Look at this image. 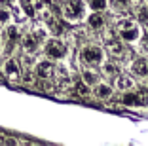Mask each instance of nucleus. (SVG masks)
Segmentation results:
<instances>
[{"mask_svg":"<svg viewBox=\"0 0 148 146\" xmlns=\"http://www.w3.org/2000/svg\"><path fill=\"white\" fill-rule=\"evenodd\" d=\"M106 55H105V49L97 44H87L80 49V61H82L84 66L87 69H97L101 64L105 63Z\"/></svg>","mask_w":148,"mask_h":146,"instance_id":"obj_1","label":"nucleus"},{"mask_svg":"<svg viewBox=\"0 0 148 146\" xmlns=\"http://www.w3.org/2000/svg\"><path fill=\"white\" fill-rule=\"evenodd\" d=\"M116 32H118V36H120L123 42L133 44V42H137V40H139V36H140V32H143V30H140L137 19L122 17V19H118V23H116Z\"/></svg>","mask_w":148,"mask_h":146,"instance_id":"obj_2","label":"nucleus"},{"mask_svg":"<svg viewBox=\"0 0 148 146\" xmlns=\"http://www.w3.org/2000/svg\"><path fill=\"white\" fill-rule=\"evenodd\" d=\"M61 13L65 17V21L80 23L84 19V13H86V4H84V0H65Z\"/></svg>","mask_w":148,"mask_h":146,"instance_id":"obj_3","label":"nucleus"},{"mask_svg":"<svg viewBox=\"0 0 148 146\" xmlns=\"http://www.w3.org/2000/svg\"><path fill=\"white\" fill-rule=\"evenodd\" d=\"M44 53H46L48 59H53V61L63 59L66 55V44L61 42L59 38H49L44 44Z\"/></svg>","mask_w":148,"mask_h":146,"instance_id":"obj_4","label":"nucleus"},{"mask_svg":"<svg viewBox=\"0 0 148 146\" xmlns=\"http://www.w3.org/2000/svg\"><path fill=\"white\" fill-rule=\"evenodd\" d=\"M103 49H105V53H108L112 59H123V57H125V46H123L122 38H114V36L106 38Z\"/></svg>","mask_w":148,"mask_h":146,"instance_id":"obj_5","label":"nucleus"},{"mask_svg":"<svg viewBox=\"0 0 148 146\" xmlns=\"http://www.w3.org/2000/svg\"><path fill=\"white\" fill-rule=\"evenodd\" d=\"M36 78L40 80H49V78L55 74V64L51 63V59H42L34 64V69H32Z\"/></svg>","mask_w":148,"mask_h":146,"instance_id":"obj_6","label":"nucleus"},{"mask_svg":"<svg viewBox=\"0 0 148 146\" xmlns=\"http://www.w3.org/2000/svg\"><path fill=\"white\" fill-rule=\"evenodd\" d=\"M129 70H131V76L133 78H143V80L148 78V59L144 55L135 57L129 64Z\"/></svg>","mask_w":148,"mask_h":146,"instance_id":"obj_7","label":"nucleus"},{"mask_svg":"<svg viewBox=\"0 0 148 146\" xmlns=\"http://www.w3.org/2000/svg\"><path fill=\"white\" fill-rule=\"evenodd\" d=\"M2 74H4L6 78H10V80H17L19 74H21V64H19V61L15 59V57L6 59L4 63H2Z\"/></svg>","mask_w":148,"mask_h":146,"instance_id":"obj_8","label":"nucleus"},{"mask_svg":"<svg viewBox=\"0 0 148 146\" xmlns=\"http://www.w3.org/2000/svg\"><path fill=\"white\" fill-rule=\"evenodd\" d=\"M95 97L99 101H110L114 97V87L106 82H97L95 84V89H93Z\"/></svg>","mask_w":148,"mask_h":146,"instance_id":"obj_9","label":"nucleus"},{"mask_svg":"<svg viewBox=\"0 0 148 146\" xmlns=\"http://www.w3.org/2000/svg\"><path fill=\"white\" fill-rule=\"evenodd\" d=\"M135 78L131 76V74H118L116 76V89L118 91H131L133 87H135Z\"/></svg>","mask_w":148,"mask_h":146,"instance_id":"obj_10","label":"nucleus"},{"mask_svg":"<svg viewBox=\"0 0 148 146\" xmlns=\"http://www.w3.org/2000/svg\"><path fill=\"white\" fill-rule=\"evenodd\" d=\"M122 104H125V106H129V108H135V106H143L144 101H143V97H140V95L133 93V89H131V91H123V95H122Z\"/></svg>","mask_w":148,"mask_h":146,"instance_id":"obj_11","label":"nucleus"},{"mask_svg":"<svg viewBox=\"0 0 148 146\" xmlns=\"http://www.w3.org/2000/svg\"><path fill=\"white\" fill-rule=\"evenodd\" d=\"M19 42H21V46H23V49H25V53H34L36 49H38V46H40V42L38 40L34 38V34H25V36H21V40H19Z\"/></svg>","mask_w":148,"mask_h":146,"instance_id":"obj_12","label":"nucleus"},{"mask_svg":"<svg viewBox=\"0 0 148 146\" xmlns=\"http://www.w3.org/2000/svg\"><path fill=\"white\" fill-rule=\"evenodd\" d=\"M101 70H103V74H105L106 78H116L118 74H120V64L116 63V61H106L105 59V63L101 64Z\"/></svg>","mask_w":148,"mask_h":146,"instance_id":"obj_13","label":"nucleus"},{"mask_svg":"<svg viewBox=\"0 0 148 146\" xmlns=\"http://www.w3.org/2000/svg\"><path fill=\"white\" fill-rule=\"evenodd\" d=\"M87 25L91 30H103L105 27V17L101 15V12H93L89 17H87Z\"/></svg>","mask_w":148,"mask_h":146,"instance_id":"obj_14","label":"nucleus"},{"mask_svg":"<svg viewBox=\"0 0 148 146\" xmlns=\"http://www.w3.org/2000/svg\"><path fill=\"white\" fill-rule=\"evenodd\" d=\"M19 4H21V8H23L27 17H34L36 15V8H34V4H32V0H19Z\"/></svg>","mask_w":148,"mask_h":146,"instance_id":"obj_15","label":"nucleus"},{"mask_svg":"<svg viewBox=\"0 0 148 146\" xmlns=\"http://www.w3.org/2000/svg\"><path fill=\"white\" fill-rule=\"evenodd\" d=\"M137 23L139 25H148V4L137 8Z\"/></svg>","mask_w":148,"mask_h":146,"instance_id":"obj_16","label":"nucleus"},{"mask_svg":"<svg viewBox=\"0 0 148 146\" xmlns=\"http://www.w3.org/2000/svg\"><path fill=\"white\" fill-rule=\"evenodd\" d=\"M82 80L87 86H95V84L99 82V76H97L95 72H91L89 69H86V70H82Z\"/></svg>","mask_w":148,"mask_h":146,"instance_id":"obj_17","label":"nucleus"},{"mask_svg":"<svg viewBox=\"0 0 148 146\" xmlns=\"http://www.w3.org/2000/svg\"><path fill=\"white\" fill-rule=\"evenodd\" d=\"M87 4H89V10H93V12H103L108 8V0H87Z\"/></svg>","mask_w":148,"mask_h":146,"instance_id":"obj_18","label":"nucleus"},{"mask_svg":"<svg viewBox=\"0 0 148 146\" xmlns=\"http://www.w3.org/2000/svg\"><path fill=\"white\" fill-rule=\"evenodd\" d=\"M6 34H8V40L12 44H15V42H19V40H21V32H19V29L15 25H10L8 30H6Z\"/></svg>","mask_w":148,"mask_h":146,"instance_id":"obj_19","label":"nucleus"},{"mask_svg":"<svg viewBox=\"0 0 148 146\" xmlns=\"http://www.w3.org/2000/svg\"><path fill=\"white\" fill-rule=\"evenodd\" d=\"M108 4L112 6L114 10H118V12H125V10L129 8L131 0H108Z\"/></svg>","mask_w":148,"mask_h":146,"instance_id":"obj_20","label":"nucleus"},{"mask_svg":"<svg viewBox=\"0 0 148 146\" xmlns=\"http://www.w3.org/2000/svg\"><path fill=\"white\" fill-rule=\"evenodd\" d=\"M76 93H78V95H82V97H87V95L91 93V89H89V86H87V84L82 80V82H78V84H76Z\"/></svg>","mask_w":148,"mask_h":146,"instance_id":"obj_21","label":"nucleus"},{"mask_svg":"<svg viewBox=\"0 0 148 146\" xmlns=\"http://www.w3.org/2000/svg\"><path fill=\"white\" fill-rule=\"evenodd\" d=\"M139 47H140V51L143 53H148V32H140V36H139Z\"/></svg>","mask_w":148,"mask_h":146,"instance_id":"obj_22","label":"nucleus"},{"mask_svg":"<svg viewBox=\"0 0 148 146\" xmlns=\"http://www.w3.org/2000/svg\"><path fill=\"white\" fill-rule=\"evenodd\" d=\"M10 19H12V13L6 8H0V25H8Z\"/></svg>","mask_w":148,"mask_h":146,"instance_id":"obj_23","label":"nucleus"},{"mask_svg":"<svg viewBox=\"0 0 148 146\" xmlns=\"http://www.w3.org/2000/svg\"><path fill=\"white\" fill-rule=\"evenodd\" d=\"M0 2H4V4H12L13 0H0Z\"/></svg>","mask_w":148,"mask_h":146,"instance_id":"obj_24","label":"nucleus"},{"mask_svg":"<svg viewBox=\"0 0 148 146\" xmlns=\"http://www.w3.org/2000/svg\"><path fill=\"white\" fill-rule=\"evenodd\" d=\"M146 4H148V0H146Z\"/></svg>","mask_w":148,"mask_h":146,"instance_id":"obj_25","label":"nucleus"}]
</instances>
